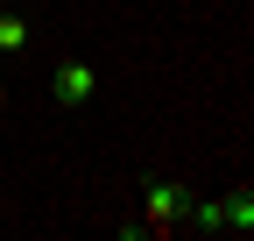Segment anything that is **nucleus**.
Wrapping results in <instances>:
<instances>
[{
    "mask_svg": "<svg viewBox=\"0 0 254 241\" xmlns=\"http://www.w3.org/2000/svg\"><path fill=\"white\" fill-rule=\"evenodd\" d=\"M92 93H99V64H85V57H64L50 71V100L57 107H85Z\"/></svg>",
    "mask_w": 254,
    "mask_h": 241,
    "instance_id": "obj_1",
    "label": "nucleus"
},
{
    "mask_svg": "<svg viewBox=\"0 0 254 241\" xmlns=\"http://www.w3.org/2000/svg\"><path fill=\"white\" fill-rule=\"evenodd\" d=\"M177 213H184V185H177V177H148V234L155 227H177Z\"/></svg>",
    "mask_w": 254,
    "mask_h": 241,
    "instance_id": "obj_2",
    "label": "nucleus"
},
{
    "mask_svg": "<svg viewBox=\"0 0 254 241\" xmlns=\"http://www.w3.org/2000/svg\"><path fill=\"white\" fill-rule=\"evenodd\" d=\"M219 234H254V192L219 199Z\"/></svg>",
    "mask_w": 254,
    "mask_h": 241,
    "instance_id": "obj_3",
    "label": "nucleus"
},
{
    "mask_svg": "<svg viewBox=\"0 0 254 241\" xmlns=\"http://www.w3.org/2000/svg\"><path fill=\"white\" fill-rule=\"evenodd\" d=\"M0 50H28V21L0 7Z\"/></svg>",
    "mask_w": 254,
    "mask_h": 241,
    "instance_id": "obj_4",
    "label": "nucleus"
}]
</instances>
